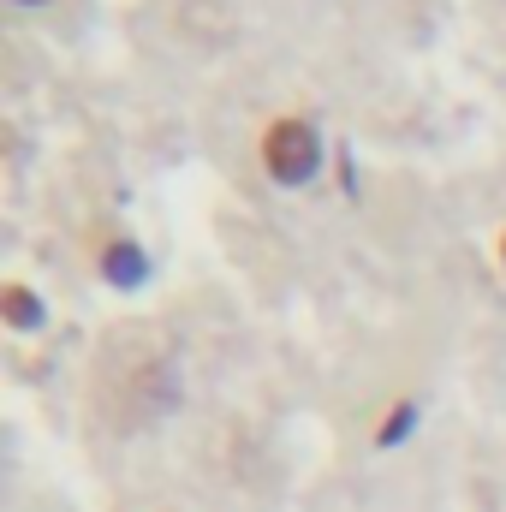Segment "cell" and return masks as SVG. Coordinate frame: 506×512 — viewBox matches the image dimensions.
<instances>
[{
    "label": "cell",
    "instance_id": "1",
    "mask_svg": "<svg viewBox=\"0 0 506 512\" xmlns=\"http://www.w3.org/2000/svg\"><path fill=\"white\" fill-rule=\"evenodd\" d=\"M256 167L268 185L280 191H304L322 179L328 167V143H322V126L310 114H274L268 126L256 131Z\"/></svg>",
    "mask_w": 506,
    "mask_h": 512
},
{
    "label": "cell",
    "instance_id": "2",
    "mask_svg": "<svg viewBox=\"0 0 506 512\" xmlns=\"http://www.w3.org/2000/svg\"><path fill=\"white\" fill-rule=\"evenodd\" d=\"M90 268H96V280L102 286H114V292H143L149 280H155V256L143 251L131 233H108L96 256H90Z\"/></svg>",
    "mask_w": 506,
    "mask_h": 512
},
{
    "label": "cell",
    "instance_id": "3",
    "mask_svg": "<svg viewBox=\"0 0 506 512\" xmlns=\"http://www.w3.org/2000/svg\"><path fill=\"white\" fill-rule=\"evenodd\" d=\"M0 322L12 334H36V328H48V298L30 280H6L0 286Z\"/></svg>",
    "mask_w": 506,
    "mask_h": 512
},
{
    "label": "cell",
    "instance_id": "4",
    "mask_svg": "<svg viewBox=\"0 0 506 512\" xmlns=\"http://www.w3.org/2000/svg\"><path fill=\"white\" fill-rule=\"evenodd\" d=\"M417 429H423V399L417 393L387 399V411H381V423H376V453H399Z\"/></svg>",
    "mask_w": 506,
    "mask_h": 512
},
{
    "label": "cell",
    "instance_id": "5",
    "mask_svg": "<svg viewBox=\"0 0 506 512\" xmlns=\"http://www.w3.org/2000/svg\"><path fill=\"white\" fill-rule=\"evenodd\" d=\"M495 262H501V274H506V227H501V239H495Z\"/></svg>",
    "mask_w": 506,
    "mask_h": 512
}]
</instances>
